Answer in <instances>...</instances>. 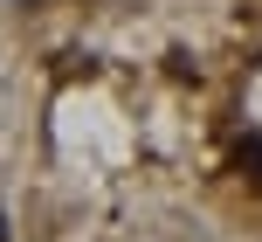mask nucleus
<instances>
[{"instance_id": "obj_1", "label": "nucleus", "mask_w": 262, "mask_h": 242, "mask_svg": "<svg viewBox=\"0 0 262 242\" xmlns=\"http://www.w3.org/2000/svg\"><path fill=\"white\" fill-rule=\"evenodd\" d=\"M235 166H242V173L262 187V138H242V146H235Z\"/></svg>"}, {"instance_id": "obj_2", "label": "nucleus", "mask_w": 262, "mask_h": 242, "mask_svg": "<svg viewBox=\"0 0 262 242\" xmlns=\"http://www.w3.org/2000/svg\"><path fill=\"white\" fill-rule=\"evenodd\" d=\"M7 235H14V229H7V215H0V242H7Z\"/></svg>"}]
</instances>
